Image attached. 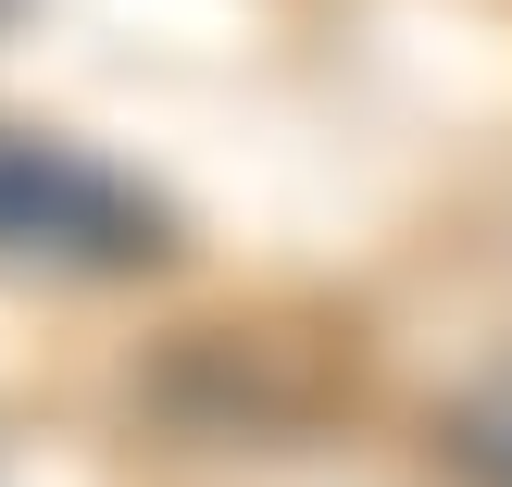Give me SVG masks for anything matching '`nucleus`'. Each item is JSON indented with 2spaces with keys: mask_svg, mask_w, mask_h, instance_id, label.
Returning a JSON list of instances; mask_svg holds the SVG:
<instances>
[{
  "mask_svg": "<svg viewBox=\"0 0 512 487\" xmlns=\"http://www.w3.org/2000/svg\"><path fill=\"white\" fill-rule=\"evenodd\" d=\"M0 250H50V263H150L163 213L125 175L75 163L50 138H0Z\"/></svg>",
  "mask_w": 512,
  "mask_h": 487,
  "instance_id": "f257e3e1",
  "label": "nucleus"
},
{
  "mask_svg": "<svg viewBox=\"0 0 512 487\" xmlns=\"http://www.w3.org/2000/svg\"><path fill=\"white\" fill-rule=\"evenodd\" d=\"M450 463H463L475 487H512V363L450 400Z\"/></svg>",
  "mask_w": 512,
  "mask_h": 487,
  "instance_id": "f03ea898",
  "label": "nucleus"
}]
</instances>
